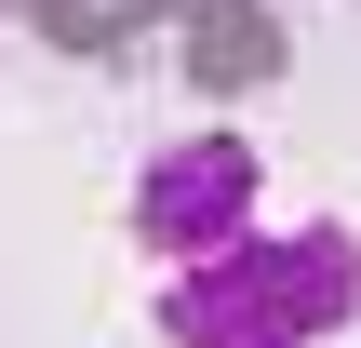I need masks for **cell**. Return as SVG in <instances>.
I'll return each instance as SVG.
<instances>
[{
    "label": "cell",
    "mask_w": 361,
    "mask_h": 348,
    "mask_svg": "<svg viewBox=\"0 0 361 348\" xmlns=\"http://www.w3.org/2000/svg\"><path fill=\"white\" fill-rule=\"evenodd\" d=\"M335 308H348V241L308 228V241H281V255H241V268L188 282V295H174V335L188 348H295V335H322Z\"/></svg>",
    "instance_id": "6da1fadb"
},
{
    "label": "cell",
    "mask_w": 361,
    "mask_h": 348,
    "mask_svg": "<svg viewBox=\"0 0 361 348\" xmlns=\"http://www.w3.org/2000/svg\"><path fill=\"white\" fill-rule=\"evenodd\" d=\"M241 201H255V161H241L228 134H201V148H174V161L147 174V241H214Z\"/></svg>",
    "instance_id": "7a4b0ae2"
}]
</instances>
